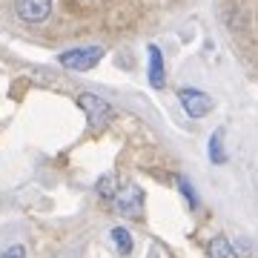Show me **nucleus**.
I'll list each match as a JSON object with an SVG mask.
<instances>
[{
    "label": "nucleus",
    "instance_id": "obj_1",
    "mask_svg": "<svg viewBox=\"0 0 258 258\" xmlns=\"http://www.w3.org/2000/svg\"><path fill=\"white\" fill-rule=\"evenodd\" d=\"M103 57V49L101 46H81V49H66V52H60V66H66V69H75V72H89V69H95V66L101 63Z\"/></svg>",
    "mask_w": 258,
    "mask_h": 258
},
{
    "label": "nucleus",
    "instance_id": "obj_2",
    "mask_svg": "<svg viewBox=\"0 0 258 258\" xmlns=\"http://www.w3.org/2000/svg\"><path fill=\"white\" fill-rule=\"evenodd\" d=\"M78 106L83 109V115H86V120H89V126L92 129H101V126H106V123L112 120L109 101H103V98H98V95H92V92H81L78 95Z\"/></svg>",
    "mask_w": 258,
    "mask_h": 258
},
{
    "label": "nucleus",
    "instance_id": "obj_3",
    "mask_svg": "<svg viewBox=\"0 0 258 258\" xmlns=\"http://www.w3.org/2000/svg\"><path fill=\"white\" fill-rule=\"evenodd\" d=\"M112 204H115V210L123 218H141V212H144V189L138 184H123Z\"/></svg>",
    "mask_w": 258,
    "mask_h": 258
},
{
    "label": "nucleus",
    "instance_id": "obj_4",
    "mask_svg": "<svg viewBox=\"0 0 258 258\" xmlns=\"http://www.w3.org/2000/svg\"><path fill=\"white\" fill-rule=\"evenodd\" d=\"M178 101H181V106H184V112L189 115V118H207L212 112V98L207 92H201V89H178Z\"/></svg>",
    "mask_w": 258,
    "mask_h": 258
},
{
    "label": "nucleus",
    "instance_id": "obj_5",
    "mask_svg": "<svg viewBox=\"0 0 258 258\" xmlns=\"http://www.w3.org/2000/svg\"><path fill=\"white\" fill-rule=\"evenodd\" d=\"M15 12L23 23H43L52 15V0H15Z\"/></svg>",
    "mask_w": 258,
    "mask_h": 258
},
{
    "label": "nucleus",
    "instance_id": "obj_6",
    "mask_svg": "<svg viewBox=\"0 0 258 258\" xmlns=\"http://www.w3.org/2000/svg\"><path fill=\"white\" fill-rule=\"evenodd\" d=\"M149 83L161 89L166 83V69H164V55L158 46H149Z\"/></svg>",
    "mask_w": 258,
    "mask_h": 258
},
{
    "label": "nucleus",
    "instance_id": "obj_7",
    "mask_svg": "<svg viewBox=\"0 0 258 258\" xmlns=\"http://www.w3.org/2000/svg\"><path fill=\"white\" fill-rule=\"evenodd\" d=\"M207 252H210V258H238L235 247H232V244H230L227 238H224V235H215V238L210 241Z\"/></svg>",
    "mask_w": 258,
    "mask_h": 258
},
{
    "label": "nucleus",
    "instance_id": "obj_8",
    "mask_svg": "<svg viewBox=\"0 0 258 258\" xmlns=\"http://www.w3.org/2000/svg\"><path fill=\"white\" fill-rule=\"evenodd\" d=\"M109 238H112V247L118 249L120 255H129L132 252V235H129V230L126 227H112V232H109Z\"/></svg>",
    "mask_w": 258,
    "mask_h": 258
},
{
    "label": "nucleus",
    "instance_id": "obj_9",
    "mask_svg": "<svg viewBox=\"0 0 258 258\" xmlns=\"http://www.w3.org/2000/svg\"><path fill=\"white\" fill-rule=\"evenodd\" d=\"M95 189H98V195H101V198H106V201H115V195H118L120 184H118V178L109 172V175H101V178H98Z\"/></svg>",
    "mask_w": 258,
    "mask_h": 258
},
{
    "label": "nucleus",
    "instance_id": "obj_10",
    "mask_svg": "<svg viewBox=\"0 0 258 258\" xmlns=\"http://www.w3.org/2000/svg\"><path fill=\"white\" fill-rule=\"evenodd\" d=\"M221 135H224V132L218 129V132L210 138V158H212V164H224V161H227V152H224Z\"/></svg>",
    "mask_w": 258,
    "mask_h": 258
},
{
    "label": "nucleus",
    "instance_id": "obj_11",
    "mask_svg": "<svg viewBox=\"0 0 258 258\" xmlns=\"http://www.w3.org/2000/svg\"><path fill=\"white\" fill-rule=\"evenodd\" d=\"M175 181H178V186H181V195H184L186 201H189V207H198V198H195V189H192V184H189V181H186L184 175H178Z\"/></svg>",
    "mask_w": 258,
    "mask_h": 258
},
{
    "label": "nucleus",
    "instance_id": "obj_12",
    "mask_svg": "<svg viewBox=\"0 0 258 258\" xmlns=\"http://www.w3.org/2000/svg\"><path fill=\"white\" fill-rule=\"evenodd\" d=\"M0 258H26V249L20 247V244H15V247H9V249H6V252H3Z\"/></svg>",
    "mask_w": 258,
    "mask_h": 258
}]
</instances>
